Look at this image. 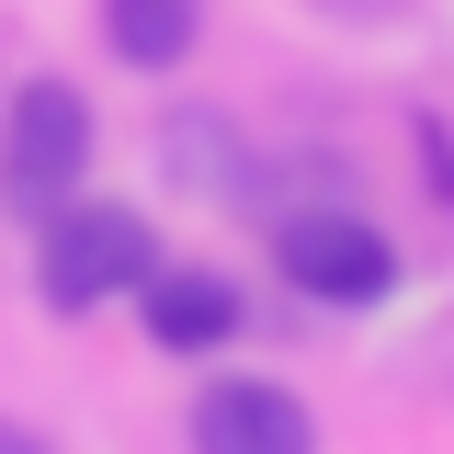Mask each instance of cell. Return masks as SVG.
Returning a JSON list of instances; mask_svg holds the SVG:
<instances>
[{
  "instance_id": "obj_1",
  "label": "cell",
  "mask_w": 454,
  "mask_h": 454,
  "mask_svg": "<svg viewBox=\"0 0 454 454\" xmlns=\"http://www.w3.org/2000/svg\"><path fill=\"white\" fill-rule=\"evenodd\" d=\"M160 273V227L137 216V205H114V193H68L35 216V295H46L57 318H91L114 295H137V284Z\"/></svg>"
},
{
  "instance_id": "obj_2",
  "label": "cell",
  "mask_w": 454,
  "mask_h": 454,
  "mask_svg": "<svg viewBox=\"0 0 454 454\" xmlns=\"http://www.w3.org/2000/svg\"><path fill=\"white\" fill-rule=\"evenodd\" d=\"M91 148H103V125H91V91L80 80H12V103H0V205L35 227L46 205H68L80 182H91Z\"/></svg>"
},
{
  "instance_id": "obj_5",
  "label": "cell",
  "mask_w": 454,
  "mask_h": 454,
  "mask_svg": "<svg viewBox=\"0 0 454 454\" xmlns=\"http://www.w3.org/2000/svg\"><path fill=\"white\" fill-rule=\"evenodd\" d=\"M137 330L193 364V352H227V340L250 330V295H239L227 262H160V273L137 284Z\"/></svg>"
},
{
  "instance_id": "obj_3",
  "label": "cell",
  "mask_w": 454,
  "mask_h": 454,
  "mask_svg": "<svg viewBox=\"0 0 454 454\" xmlns=\"http://www.w3.org/2000/svg\"><path fill=\"white\" fill-rule=\"evenodd\" d=\"M273 273L307 295V307H387L397 295V239L352 205H295L273 216Z\"/></svg>"
},
{
  "instance_id": "obj_7",
  "label": "cell",
  "mask_w": 454,
  "mask_h": 454,
  "mask_svg": "<svg viewBox=\"0 0 454 454\" xmlns=\"http://www.w3.org/2000/svg\"><path fill=\"white\" fill-rule=\"evenodd\" d=\"M0 454H57V443L35 432V420H0Z\"/></svg>"
},
{
  "instance_id": "obj_4",
  "label": "cell",
  "mask_w": 454,
  "mask_h": 454,
  "mask_svg": "<svg viewBox=\"0 0 454 454\" xmlns=\"http://www.w3.org/2000/svg\"><path fill=\"white\" fill-rule=\"evenodd\" d=\"M182 443L193 454H318V420L284 375H205L182 409Z\"/></svg>"
},
{
  "instance_id": "obj_6",
  "label": "cell",
  "mask_w": 454,
  "mask_h": 454,
  "mask_svg": "<svg viewBox=\"0 0 454 454\" xmlns=\"http://www.w3.org/2000/svg\"><path fill=\"white\" fill-rule=\"evenodd\" d=\"M91 12H103V57L137 80H170L205 46V0H91Z\"/></svg>"
}]
</instances>
